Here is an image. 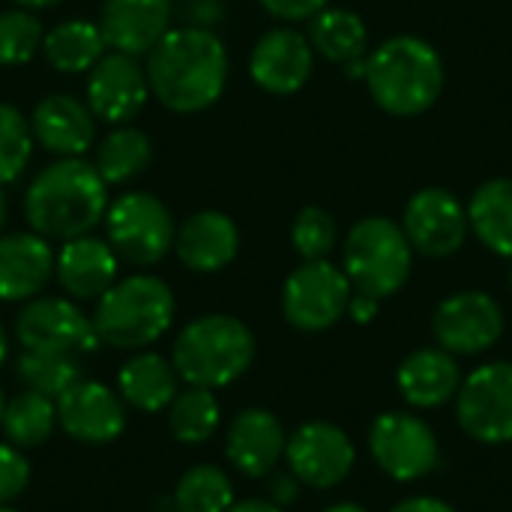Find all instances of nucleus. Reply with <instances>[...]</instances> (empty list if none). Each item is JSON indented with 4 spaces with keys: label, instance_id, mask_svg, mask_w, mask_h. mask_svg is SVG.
Segmentation results:
<instances>
[{
    "label": "nucleus",
    "instance_id": "obj_11",
    "mask_svg": "<svg viewBox=\"0 0 512 512\" xmlns=\"http://www.w3.org/2000/svg\"><path fill=\"white\" fill-rule=\"evenodd\" d=\"M402 231L414 252L426 258L456 255L468 240V207L441 186H426L411 195L402 216Z\"/></svg>",
    "mask_w": 512,
    "mask_h": 512
},
{
    "label": "nucleus",
    "instance_id": "obj_10",
    "mask_svg": "<svg viewBox=\"0 0 512 512\" xmlns=\"http://www.w3.org/2000/svg\"><path fill=\"white\" fill-rule=\"evenodd\" d=\"M459 423L480 444L512 441V363H486L459 387Z\"/></svg>",
    "mask_w": 512,
    "mask_h": 512
},
{
    "label": "nucleus",
    "instance_id": "obj_7",
    "mask_svg": "<svg viewBox=\"0 0 512 512\" xmlns=\"http://www.w3.org/2000/svg\"><path fill=\"white\" fill-rule=\"evenodd\" d=\"M105 234L120 261L153 267L174 249V219L162 198L150 192H126L105 210Z\"/></svg>",
    "mask_w": 512,
    "mask_h": 512
},
{
    "label": "nucleus",
    "instance_id": "obj_38",
    "mask_svg": "<svg viewBox=\"0 0 512 512\" xmlns=\"http://www.w3.org/2000/svg\"><path fill=\"white\" fill-rule=\"evenodd\" d=\"M261 6L282 21H309L327 6V0H261Z\"/></svg>",
    "mask_w": 512,
    "mask_h": 512
},
{
    "label": "nucleus",
    "instance_id": "obj_12",
    "mask_svg": "<svg viewBox=\"0 0 512 512\" xmlns=\"http://www.w3.org/2000/svg\"><path fill=\"white\" fill-rule=\"evenodd\" d=\"M369 450H372L378 468L399 483L420 480L438 465L435 432L420 417L402 414V411L381 414L372 423Z\"/></svg>",
    "mask_w": 512,
    "mask_h": 512
},
{
    "label": "nucleus",
    "instance_id": "obj_37",
    "mask_svg": "<svg viewBox=\"0 0 512 512\" xmlns=\"http://www.w3.org/2000/svg\"><path fill=\"white\" fill-rule=\"evenodd\" d=\"M30 483V462L12 444H0V507L15 501Z\"/></svg>",
    "mask_w": 512,
    "mask_h": 512
},
{
    "label": "nucleus",
    "instance_id": "obj_26",
    "mask_svg": "<svg viewBox=\"0 0 512 512\" xmlns=\"http://www.w3.org/2000/svg\"><path fill=\"white\" fill-rule=\"evenodd\" d=\"M468 225L486 249L512 258V177L477 186L468 201Z\"/></svg>",
    "mask_w": 512,
    "mask_h": 512
},
{
    "label": "nucleus",
    "instance_id": "obj_39",
    "mask_svg": "<svg viewBox=\"0 0 512 512\" xmlns=\"http://www.w3.org/2000/svg\"><path fill=\"white\" fill-rule=\"evenodd\" d=\"M297 492H300V480L294 474H276L270 480V501L276 507H285V504H294L297 501Z\"/></svg>",
    "mask_w": 512,
    "mask_h": 512
},
{
    "label": "nucleus",
    "instance_id": "obj_8",
    "mask_svg": "<svg viewBox=\"0 0 512 512\" xmlns=\"http://www.w3.org/2000/svg\"><path fill=\"white\" fill-rule=\"evenodd\" d=\"M354 288L342 267L324 261H303L282 288V312L291 327L303 333L330 330L345 312Z\"/></svg>",
    "mask_w": 512,
    "mask_h": 512
},
{
    "label": "nucleus",
    "instance_id": "obj_29",
    "mask_svg": "<svg viewBox=\"0 0 512 512\" xmlns=\"http://www.w3.org/2000/svg\"><path fill=\"white\" fill-rule=\"evenodd\" d=\"M150 159H153L150 138L141 129H135V126H117L96 147L93 168L99 171V177L108 186H120V183H129L138 174H144Z\"/></svg>",
    "mask_w": 512,
    "mask_h": 512
},
{
    "label": "nucleus",
    "instance_id": "obj_5",
    "mask_svg": "<svg viewBox=\"0 0 512 512\" xmlns=\"http://www.w3.org/2000/svg\"><path fill=\"white\" fill-rule=\"evenodd\" d=\"M174 291L150 273L117 279L96 303L93 327L99 342L120 351H141L159 342L174 324Z\"/></svg>",
    "mask_w": 512,
    "mask_h": 512
},
{
    "label": "nucleus",
    "instance_id": "obj_48",
    "mask_svg": "<svg viewBox=\"0 0 512 512\" xmlns=\"http://www.w3.org/2000/svg\"><path fill=\"white\" fill-rule=\"evenodd\" d=\"M0 512H18V510H9V507H0Z\"/></svg>",
    "mask_w": 512,
    "mask_h": 512
},
{
    "label": "nucleus",
    "instance_id": "obj_33",
    "mask_svg": "<svg viewBox=\"0 0 512 512\" xmlns=\"http://www.w3.org/2000/svg\"><path fill=\"white\" fill-rule=\"evenodd\" d=\"M18 378L27 390L42 393L48 399L63 396L72 384L84 378L81 360L75 354H42L24 351L18 357Z\"/></svg>",
    "mask_w": 512,
    "mask_h": 512
},
{
    "label": "nucleus",
    "instance_id": "obj_30",
    "mask_svg": "<svg viewBox=\"0 0 512 512\" xmlns=\"http://www.w3.org/2000/svg\"><path fill=\"white\" fill-rule=\"evenodd\" d=\"M54 426H57L54 399H48L42 393H33V390H24L15 399H9L6 411H3V423H0L3 435L18 450L42 447L51 438Z\"/></svg>",
    "mask_w": 512,
    "mask_h": 512
},
{
    "label": "nucleus",
    "instance_id": "obj_23",
    "mask_svg": "<svg viewBox=\"0 0 512 512\" xmlns=\"http://www.w3.org/2000/svg\"><path fill=\"white\" fill-rule=\"evenodd\" d=\"M54 276V252L36 231L0 237V300L21 303L42 294Z\"/></svg>",
    "mask_w": 512,
    "mask_h": 512
},
{
    "label": "nucleus",
    "instance_id": "obj_19",
    "mask_svg": "<svg viewBox=\"0 0 512 512\" xmlns=\"http://www.w3.org/2000/svg\"><path fill=\"white\" fill-rule=\"evenodd\" d=\"M171 0H105L99 12V30L105 48L141 57L171 27Z\"/></svg>",
    "mask_w": 512,
    "mask_h": 512
},
{
    "label": "nucleus",
    "instance_id": "obj_9",
    "mask_svg": "<svg viewBox=\"0 0 512 512\" xmlns=\"http://www.w3.org/2000/svg\"><path fill=\"white\" fill-rule=\"evenodd\" d=\"M15 339L24 351L42 354L81 357L99 348L93 318L63 297H33L15 318Z\"/></svg>",
    "mask_w": 512,
    "mask_h": 512
},
{
    "label": "nucleus",
    "instance_id": "obj_28",
    "mask_svg": "<svg viewBox=\"0 0 512 512\" xmlns=\"http://www.w3.org/2000/svg\"><path fill=\"white\" fill-rule=\"evenodd\" d=\"M309 42L312 48L333 60V63H357L366 57L369 30L363 18L351 9H330L324 6L315 18H309Z\"/></svg>",
    "mask_w": 512,
    "mask_h": 512
},
{
    "label": "nucleus",
    "instance_id": "obj_22",
    "mask_svg": "<svg viewBox=\"0 0 512 512\" xmlns=\"http://www.w3.org/2000/svg\"><path fill=\"white\" fill-rule=\"evenodd\" d=\"M285 444L288 438L276 414L264 408H246L231 420L225 438V456L240 474L258 480L279 465V459L285 456Z\"/></svg>",
    "mask_w": 512,
    "mask_h": 512
},
{
    "label": "nucleus",
    "instance_id": "obj_15",
    "mask_svg": "<svg viewBox=\"0 0 512 512\" xmlns=\"http://www.w3.org/2000/svg\"><path fill=\"white\" fill-rule=\"evenodd\" d=\"M315 69V48L306 33L294 27L267 30L249 57L252 81L270 96H291L306 87Z\"/></svg>",
    "mask_w": 512,
    "mask_h": 512
},
{
    "label": "nucleus",
    "instance_id": "obj_1",
    "mask_svg": "<svg viewBox=\"0 0 512 512\" xmlns=\"http://www.w3.org/2000/svg\"><path fill=\"white\" fill-rule=\"evenodd\" d=\"M228 51L225 42L207 27L168 30L147 51V84L150 96L174 114H198L219 102L228 84Z\"/></svg>",
    "mask_w": 512,
    "mask_h": 512
},
{
    "label": "nucleus",
    "instance_id": "obj_31",
    "mask_svg": "<svg viewBox=\"0 0 512 512\" xmlns=\"http://www.w3.org/2000/svg\"><path fill=\"white\" fill-rule=\"evenodd\" d=\"M219 402L213 390L204 387H186L174 396L168 405V429L180 444H204L219 429Z\"/></svg>",
    "mask_w": 512,
    "mask_h": 512
},
{
    "label": "nucleus",
    "instance_id": "obj_24",
    "mask_svg": "<svg viewBox=\"0 0 512 512\" xmlns=\"http://www.w3.org/2000/svg\"><path fill=\"white\" fill-rule=\"evenodd\" d=\"M396 381L414 408H438L462 387L459 363L444 348H420L408 354L396 372Z\"/></svg>",
    "mask_w": 512,
    "mask_h": 512
},
{
    "label": "nucleus",
    "instance_id": "obj_2",
    "mask_svg": "<svg viewBox=\"0 0 512 512\" xmlns=\"http://www.w3.org/2000/svg\"><path fill=\"white\" fill-rule=\"evenodd\" d=\"M108 183L81 156L42 168L24 192V216L45 240H75L90 234L108 210Z\"/></svg>",
    "mask_w": 512,
    "mask_h": 512
},
{
    "label": "nucleus",
    "instance_id": "obj_6",
    "mask_svg": "<svg viewBox=\"0 0 512 512\" xmlns=\"http://www.w3.org/2000/svg\"><path fill=\"white\" fill-rule=\"evenodd\" d=\"M411 267L414 249L399 222L387 216H366L348 231L342 270L354 291L384 300L408 282Z\"/></svg>",
    "mask_w": 512,
    "mask_h": 512
},
{
    "label": "nucleus",
    "instance_id": "obj_49",
    "mask_svg": "<svg viewBox=\"0 0 512 512\" xmlns=\"http://www.w3.org/2000/svg\"><path fill=\"white\" fill-rule=\"evenodd\" d=\"M510 285H512V273H510Z\"/></svg>",
    "mask_w": 512,
    "mask_h": 512
},
{
    "label": "nucleus",
    "instance_id": "obj_43",
    "mask_svg": "<svg viewBox=\"0 0 512 512\" xmlns=\"http://www.w3.org/2000/svg\"><path fill=\"white\" fill-rule=\"evenodd\" d=\"M21 9H48V6H54V3H60V0H15Z\"/></svg>",
    "mask_w": 512,
    "mask_h": 512
},
{
    "label": "nucleus",
    "instance_id": "obj_16",
    "mask_svg": "<svg viewBox=\"0 0 512 512\" xmlns=\"http://www.w3.org/2000/svg\"><path fill=\"white\" fill-rule=\"evenodd\" d=\"M150 99L147 72L141 69L138 57L111 51L102 54L99 63L87 72V105L93 117L123 126L135 120Z\"/></svg>",
    "mask_w": 512,
    "mask_h": 512
},
{
    "label": "nucleus",
    "instance_id": "obj_3",
    "mask_svg": "<svg viewBox=\"0 0 512 512\" xmlns=\"http://www.w3.org/2000/svg\"><path fill=\"white\" fill-rule=\"evenodd\" d=\"M366 84L378 108L393 117H420L444 93V60L420 36H390L366 57Z\"/></svg>",
    "mask_w": 512,
    "mask_h": 512
},
{
    "label": "nucleus",
    "instance_id": "obj_42",
    "mask_svg": "<svg viewBox=\"0 0 512 512\" xmlns=\"http://www.w3.org/2000/svg\"><path fill=\"white\" fill-rule=\"evenodd\" d=\"M228 512H285L282 507H276L273 501H258V498H249V501H240V504H231Z\"/></svg>",
    "mask_w": 512,
    "mask_h": 512
},
{
    "label": "nucleus",
    "instance_id": "obj_34",
    "mask_svg": "<svg viewBox=\"0 0 512 512\" xmlns=\"http://www.w3.org/2000/svg\"><path fill=\"white\" fill-rule=\"evenodd\" d=\"M33 153V132L30 120L15 105L0 102V186L15 183Z\"/></svg>",
    "mask_w": 512,
    "mask_h": 512
},
{
    "label": "nucleus",
    "instance_id": "obj_36",
    "mask_svg": "<svg viewBox=\"0 0 512 512\" xmlns=\"http://www.w3.org/2000/svg\"><path fill=\"white\" fill-rule=\"evenodd\" d=\"M339 240L336 219L324 207H303L291 225V243L303 261H324Z\"/></svg>",
    "mask_w": 512,
    "mask_h": 512
},
{
    "label": "nucleus",
    "instance_id": "obj_40",
    "mask_svg": "<svg viewBox=\"0 0 512 512\" xmlns=\"http://www.w3.org/2000/svg\"><path fill=\"white\" fill-rule=\"evenodd\" d=\"M378 303L381 300H375V297H369V294H351V300H348V315L357 321V324H372V318L378 315Z\"/></svg>",
    "mask_w": 512,
    "mask_h": 512
},
{
    "label": "nucleus",
    "instance_id": "obj_25",
    "mask_svg": "<svg viewBox=\"0 0 512 512\" xmlns=\"http://www.w3.org/2000/svg\"><path fill=\"white\" fill-rule=\"evenodd\" d=\"M177 372L162 354L141 351L129 357L117 372V396L144 414L165 411L177 396Z\"/></svg>",
    "mask_w": 512,
    "mask_h": 512
},
{
    "label": "nucleus",
    "instance_id": "obj_13",
    "mask_svg": "<svg viewBox=\"0 0 512 512\" xmlns=\"http://www.w3.org/2000/svg\"><path fill=\"white\" fill-rule=\"evenodd\" d=\"M285 459L291 474L303 486L333 489L354 468V444L339 426L327 420H312L288 438Z\"/></svg>",
    "mask_w": 512,
    "mask_h": 512
},
{
    "label": "nucleus",
    "instance_id": "obj_18",
    "mask_svg": "<svg viewBox=\"0 0 512 512\" xmlns=\"http://www.w3.org/2000/svg\"><path fill=\"white\" fill-rule=\"evenodd\" d=\"M30 132L36 144L60 159L84 156L96 141V117L87 102L69 93H51L36 102L30 114Z\"/></svg>",
    "mask_w": 512,
    "mask_h": 512
},
{
    "label": "nucleus",
    "instance_id": "obj_45",
    "mask_svg": "<svg viewBox=\"0 0 512 512\" xmlns=\"http://www.w3.org/2000/svg\"><path fill=\"white\" fill-rule=\"evenodd\" d=\"M6 213H9V204H6V192H3V186H0V231H3V225H6Z\"/></svg>",
    "mask_w": 512,
    "mask_h": 512
},
{
    "label": "nucleus",
    "instance_id": "obj_14",
    "mask_svg": "<svg viewBox=\"0 0 512 512\" xmlns=\"http://www.w3.org/2000/svg\"><path fill=\"white\" fill-rule=\"evenodd\" d=\"M435 339L450 354H480L504 333V309L492 294L459 291L447 297L432 318Z\"/></svg>",
    "mask_w": 512,
    "mask_h": 512
},
{
    "label": "nucleus",
    "instance_id": "obj_46",
    "mask_svg": "<svg viewBox=\"0 0 512 512\" xmlns=\"http://www.w3.org/2000/svg\"><path fill=\"white\" fill-rule=\"evenodd\" d=\"M324 512H366L363 507H357V504H336V507H330V510Z\"/></svg>",
    "mask_w": 512,
    "mask_h": 512
},
{
    "label": "nucleus",
    "instance_id": "obj_27",
    "mask_svg": "<svg viewBox=\"0 0 512 512\" xmlns=\"http://www.w3.org/2000/svg\"><path fill=\"white\" fill-rule=\"evenodd\" d=\"M39 51L45 54L48 66L75 75V72H90L99 63V57L105 54V39L96 21L72 18L45 30Z\"/></svg>",
    "mask_w": 512,
    "mask_h": 512
},
{
    "label": "nucleus",
    "instance_id": "obj_32",
    "mask_svg": "<svg viewBox=\"0 0 512 512\" xmlns=\"http://www.w3.org/2000/svg\"><path fill=\"white\" fill-rule=\"evenodd\" d=\"M231 504H234V486L228 474L216 465L189 468L171 495V507L177 512H228Z\"/></svg>",
    "mask_w": 512,
    "mask_h": 512
},
{
    "label": "nucleus",
    "instance_id": "obj_4",
    "mask_svg": "<svg viewBox=\"0 0 512 512\" xmlns=\"http://www.w3.org/2000/svg\"><path fill=\"white\" fill-rule=\"evenodd\" d=\"M255 360V336L234 315H201L174 339L171 363L189 387L219 390L246 375Z\"/></svg>",
    "mask_w": 512,
    "mask_h": 512
},
{
    "label": "nucleus",
    "instance_id": "obj_20",
    "mask_svg": "<svg viewBox=\"0 0 512 512\" xmlns=\"http://www.w3.org/2000/svg\"><path fill=\"white\" fill-rule=\"evenodd\" d=\"M174 252L186 270L219 273L240 252V228L222 210H201L177 228Z\"/></svg>",
    "mask_w": 512,
    "mask_h": 512
},
{
    "label": "nucleus",
    "instance_id": "obj_21",
    "mask_svg": "<svg viewBox=\"0 0 512 512\" xmlns=\"http://www.w3.org/2000/svg\"><path fill=\"white\" fill-rule=\"evenodd\" d=\"M120 258L108 240L93 234L66 240L54 255V276L75 300H99L117 282Z\"/></svg>",
    "mask_w": 512,
    "mask_h": 512
},
{
    "label": "nucleus",
    "instance_id": "obj_41",
    "mask_svg": "<svg viewBox=\"0 0 512 512\" xmlns=\"http://www.w3.org/2000/svg\"><path fill=\"white\" fill-rule=\"evenodd\" d=\"M390 512H456L450 504L438 501V498H408L402 504H396Z\"/></svg>",
    "mask_w": 512,
    "mask_h": 512
},
{
    "label": "nucleus",
    "instance_id": "obj_35",
    "mask_svg": "<svg viewBox=\"0 0 512 512\" xmlns=\"http://www.w3.org/2000/svg\"><path fill=\"white\" fill-rule=\"evenodd\" d=\"M42 21L27 9L0 12V66H21L42 48Z\"/></svg>",
    "mask_w": 512,
    "mask_h": 512
},
{
    "label": "nucleus",
    "instance_id": "obj_47",
    "mask_svg": "<svg viewBox=\"0 0 512 512\" xmlns=\"http://www.w3.org/2000/svg\"><path fill=\"white\" fill-rule=\"evenodd\" d=\"M3 411H6V393H3V387H0V423H3Z\"/></svg>",
    "mask_w": 512,
    "mask_h": 512
},
{
    "label": "nucleus",
    "instance_id": "obj_44",
    "mask_svg": "<svg viewBox=\"0 0 512 512\" xmlns=\"http://www.w3.org/2000/svg\"><path fill=\"white\" fill-rule=\"evenodd\" d=\"M6 354H9V339H6V330L0 324V366L6 363Z\"/></svg>",
    "mask_w": 512,
    "mask_h": 512
},
{
    "label": "nucleus",
    "instance_id": "obj_17",
    "mask_svg": "<svg viewBox=\"0 0 512 512\" xmlns=\"http://www.w3.org/2000/svg\"><path fill=\"white\" fill-rule=\"evenodd\" d=\"M57 426L81 444H111L126 429L123 399L96 381H78L54 399Z\"/></svg>",
    "mask_w": 512,
    "mask_h": 512
}]
</instances>
